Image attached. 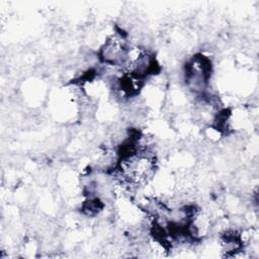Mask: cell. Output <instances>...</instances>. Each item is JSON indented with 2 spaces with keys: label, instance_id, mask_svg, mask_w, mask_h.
<instances>
[{
  "label": "cell",
  "instance_id": "1",
  "mask_svg": "<svg viewBox=\"0 0 259 259\" xmlns=\"http://www.w3.org/2000/svg\"><path fill=\"white\" fill-rule=\"evenodd\" d=\"M130 42L125 34L118 30L108 35L100 47L98 57L103 65L122 69Z\"/></svg>",
  "mask_w": 259,
  "mask_h": 259
}]
</instances>
